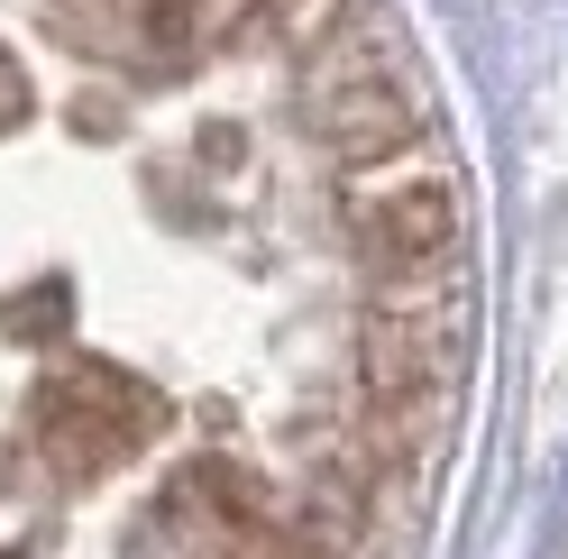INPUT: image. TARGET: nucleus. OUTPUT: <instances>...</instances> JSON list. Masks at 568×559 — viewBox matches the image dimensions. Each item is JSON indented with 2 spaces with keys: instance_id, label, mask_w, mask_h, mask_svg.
<instances>
[{
  "instance_id": "1",
  "label": "nucleus",
  "mask_w": 568,
  "mask_h": 559,
  "mask_svg": "<svg viewBox=\"0 0 568 559\" xmlns=\"http://www.w3.org/2000/svg\"><path fill=\"white\" fill-rule=\"evenodd\" d=\"M294 38H303V120L331 156L376 165V156H404L432 129V92L404 64L376 0H339L322 28H294Z\"/></svg>"
},
{
  "instance_id": "2",
  "label": "nucleus",
  "mask_w": 568,
  "mask_h": 559,
  "mask_svg": "<svg viewBox=\"0 0 568 559\" xmlns=\"http://www.w3.org/2000/svg\"><path fill=\"white\" fill-rule=\"evenodd\" d=\"M156 423H165V404L138 386L129 367H111V358H83V367H64V376L38 386V449L64 477L129 468L138 449L156 440Z\"/></svg>"
},
{
  "instance_id": "3",
  "label": "nucleus",
  "mask_w": 568,
  "mask_h": 559,
  "mask_svg": "<svg viewBox=\"0 0 568 559\" xmlns=\"http://www.w3.org/2000/svg\"><path fill=\"white\" fill-rule=\"evenodd\" d=\"M348 238L385 285L440 275L458 257V184L449 174H376L348 193Z\"/></svg>"
},
{
  "instance_id": "4",
  "label": "nucleus",
  "mask_w": 568,
  "mask_h": 559,
  "mask_svg": "<svg viewBox=\"0 0 568 559\" xmlns=\"http://www.w3.org/2000/svg\"><path fill=\"white\" fill-rule=\"evenodd\" d=\"M55 322H64V285H55V275H47V285H28L10 312H0V331H28V339L55 331Z\"/></svg>"
},
{
  "instance_id": "5",
  "label": "nucleus",
  "mask_w": 568,
  "mask_h": 559,
  "mask_svg": "<svg viewBox=\"0 0 568 559\" xmlns=\"http://www.w3.org/2000/svg\"><path fill=\"white\" fill-rule=\"evenodd\" d=\"M19 111H28V74H19V55L0 47V138L19 129Z\"/></svg>"
}]
</instances>
